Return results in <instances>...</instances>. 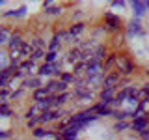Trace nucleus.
<instances>
[{
	"mask_svg": "<svg viewBox=\"0 0 149 140\" xmlns=\"http://www.w3.org/2000/svg\"><path fill=\"white\" fill-rule=\"evenodd\" d=\"M146 75H147V77H149V69H147V71H146Z\"/></svg>",
	"mask_w": 149,
	"mask_h": 140,
	"instance_id": "c9c22d12",
	"label": "nucleus"
},
{
	"mask_svg": "<svg viewBox=\"0 0 149 140\" xmlns=\"http://www.w3.org/2000/svg\"><path fill=\"white\" fill-rule=\"evenodd\" d=\"M21 52H22V58H24V56H28V58H30V56H32V52H34V49H32L30 41H24V43L21 45Z\"/></svg>",
	"mask_w": 149,
	"mask_h": 140,
	"instance_id": "412c9836",
	"label": "nucleus"
},
{
	"mask_svg": "<svg viewBox=\"0 0 149 140\" xmlns=\"http://www.w3.org/2000/svg\"><path fill=\"white\" fill-rule=\"evenodd\" d=\"M80 58H82V50L77 47V49H71V50H69V52H67V58H65V60H67L69 64L74 65V64L80 62Z\"/></svg>",
	"mask_w": 149,
	"mask_h": 140,
	"instance_id": "9d476101",
	"label": "nucleus"
},
{
	"mask_svg": "<svg viewBox=\"0 0 149 140\" xmlns=\"http://www.w3.org/2000/svg\"><path fill=\"white\" fill-rule=\"evenodd\" d=\"M84 28H86V24H84V22H73V26L69 28V34L77 37L78 34H82V32H84Z\"/></svg>",
	"mask_w": 149,
	"mask_h": 140,
	"instance_id": "2eb2a0df",
	"label": "nucleus"
},
{
	"mask_svg": "<svg viewBox=\"0 0 149 140\" xmlns=\"http://www.w3.org/2000/svg\"><path fill=\"white\" fill-rule=\"evenodd\" d=\"M24 13H26V8L22 6V8H19V9H11V11H6L2 17H24Z\"/></svg>",
	"mask_w": 149,
	"mask_h": 140,
	"instance_id": "a211bd4d",
	"label": "nucleus"
},
{
	"mask_svg": "<svg viewBox=\"0 0 149 140\" xmlns=\"http://www.w3.org/2000/svg\"><path fill=\"white\" fill-rule=\"evenodd\" d=\"M116 67H118V73L123 77V75H132V71L136 69V65L129 60V56L118 54V58H116Z\"/></svg>",
	"mask_w": 149,
	"mask_h": 140,
	"instance_id": "f257e3e1",
	"label": "nucleus"
},
{
	"mask_svg": "<svg viewBox=\"0 0 149 140\" xmlns=\"http://www.w3.org/2000/svg\"><path fill=\"white\" fill-rule=\"evenodd\" d=\"M22 88H34V90H37V88H43L41 86V77H28L22 80Z\"/></svg>",
	"mask_w": 149,
	"mask_h": 140,
	"instance_id": "1a4fd4ad",
	"label": "nucleus"
},
{
	"mask_svg": "<svg viewBox=\"0 0 149 140\" xmlns=\"http://www.w3.org/2000/svg\"><path fill=\"white\" fill-rule=\"evenodd\" d=\"M104 22H106L104 26H108V30H112V32H118V30H121V26H123L121 19L118 15H114V13H110V11L104 13Z\"/></svg>",
	"mask_w": 149,
	"mask_h": 140,
	"instance_id": "f03ea898",
	"label": "nucleus"
},
{
	"mask_svg": "<svg viewBox=\"0 0 149 140\" xmlns=\"http://www.w3.org/2000/svg\"><path fill=\"white\" fill-rule=\"evenodd\" d=\"M8 136H9L8 131H0V138H8Z\"/></svg>",
	"mask_w": 149,
	"mask_h": 140,
	"instance_id": "473e14b6",
	"label": "nucleus"
},
{
	"mask_svg": "<svg viewBox=\"0 0 149 140\" xmlns=\"http://www.w3.org/2000/svg\"><path fill=\"white\" fill-rule=\"evenodd\" d=\"M49 97V93H47L45 88H37V90H34V93H32V99H34L36 103H39V101H43Z\"/></svg>",
	"mask_w": 149,
	"mask_h": 140,
	"instance_id": "4468645a",
	"label": "nucleus"
},
{
	"mask_svg": "<svg viewBox=\"0 0 149 140\" xmlns=\"http://www.w3.org/2000/svg\"><path fill=\"white\" fill-rule=\"evenodd\" d=\"M45 13L47 15H60V13H62V8L60 6H50V8L45 9Z\"/></svg>",
	"mask_w": 149,
	"mask_h": 140,
	"instance_id": "393cba45",
	"label": "nucleus"
},
{
	"mask_svg": "<svg viewBox=\"0 0 149 140\" xmlns=\"http://www.w3.org/2000/svg\"><path fill=\"white\" fill-rule=\"evenodd\" d=\"M130 8H132V13L136 15V19H140L143 13L147 11L146 2H140V0H134V2H130Z\"/></svg>",
	"mask_w": 149,
	"mask_h": 140,
	"instance_id": "0eeeda50",
	"label": "nucleus"
},
{
	"mask_svg": "<svg viewBox=\"0 0 149 140\" xmlns=\"http://www.w3.org/2000/svg\"><path fill=\"white\" fill-rule=\"evenodd\" d=\"M74 78H77V77L73 75V71H63L62 75H60V80L65 82V84H69V82H73V84H74Z\"/></svg>",
	"mask_w": 149,
	"mask_h": 140,
	"instance_id": "aec40b11",
	"label": "nucleus"
},
{
	"mask_svg": "<svg viewBox=\"0 0 149 140\" xmlns=\"http://www.w3.org/2000/svg\"><path fill=\"white\" fill-rule=\"evenodd\" d=\"M37 125H39V118H30V120L26 121V127H28V129H32V131H34Z\"/></svg>",
	"mask_w": 149,
	"mask_h": 140,
	"instance_id": "c85d7f7f",
	"label": "nucleus"
},
{
	"mask_svg": "<svg viewBox=\"0 0 149 140\" xmlns=\"http://www.w3.org/2000/svg\"><path fill=\"white\" fill-rule=\"evenodd\" d=\"M142 138H143V140H149V129H147V131H143V133H142Z\"/></svg>",
	"mask_w": 149,
	"mask_h": 140,
	"instance_id": "2f4dec72",
	"label": "nucleus"
},
{
	"mask_svg": "<svg viewBox=\"0 0 149 140\" xmlns=\"http://www.w3.org/2000/svg\"><path fill=\"white\" fill-rule=\"evenodd\" d=\"M127 34H129V36H138V34H142V28H140V19H134V21L129 24Z\"/></svg>",
	"mask_w": 149,
	"mask_h": 140,
	"instance_id": "ddd939ff",
	"label": "nucleus"
},
{
	"mask_svg": "<svg viewBox=\"0 0 149 140\" xmlns=\"http://www.w3.org/2000/svg\"><path fill=\"white\" fill-rule=\"evenodd\" d=\"M73 93L71 92H63V93H54V106L58 105H63V103H67V99L71 97Z\"/></svg>",
	"mask_w": 149,
	"mask_h": 140,
	"instance_id": "f8f14e48",
	"label": "nucleus"
},
{
	"mask_svg": "<svg viewBox=\"0 0 149 140\" xmlns=\"http://www.w3.org/2000/svg\"><path fill=\"white\" fill-rule=\"evenodd\" d=\"M146 6H147V11H149V2H146Z\"/></svg>",
	"mask_w": 149,
	"mask_h": 140,
	"instance_id": "f704fd0d",
	"label": "nucleus"
},
{
	"mask_svg": "<svg viewBox=\"0 0 149 140\" xmlns=\"http://www.w3.org/2000/svg\"><path fill=\"white\" fill-rule=\"evenodd\" d=\"M30 45H32L34 50H45V41L41 39V37H36L34 41H30Z\"/></svg>",
	"mask_w": 149,
	"mask_h": 140,
	"instance_id": "4be33fe9",
	"label": "nucleus"
},
{
	"mask_svg": "<svg viewBox=\"0 0 149 140\" xmlns=\"http://www.w3.org/2000/svg\"><path fill=\"white\" fill-rule=\"evenodd\" d=\"M116 58H118V54H110V56H106V60L102 62V69H104V73L108 71V69L112 67V65L116 64Z\"/></svg>",
	"mask_w": 149,
	"mask_h": 140,
	"instance_id": "6ab92c4d",
	"label": "nucleus"
},
{
	"mask_svg": "<svg viewBox=\"0 0 149 140\" xmlns=\"http://www.w3.org/2000/svg\"><path fill=\"white\" fill-rule=\"evenodd\" d=\"M13 112L9 108V105H0V116H11Z\"/></svg>",
	"mask_w": 149,
	"mask_h": 140,
	"instance_id": "c756f323",
	"label": "nucleus"
},
{
	"mask_svg": "<svg viewBox=\"0 0 149 140\" xmlns=\"http://www.w3.org/2000/svg\"><path fill=\"white\" fill-rule=\"evenodd\" d=\"M101 101H108V99H116V88H102L99 93Z\"/></svg>",
	"mask_w": 149,
	"mask_h": 140,
	"instance_id": "9b49d317",
	"label": "nucleus"
},
{
	"mask_svg": "<svg viewBox=\"0 0 149 140\" xmlns=\"http://www.w3.org/2000/svg\"><path fill=\"white\" fill-rule=\"evenodd\" d=\"M22 43H24V39H22V34L21 32H13V36L9 37V41H8V49L11 50V49H19V47H21Z\"/></svg>",
	"mask_w": 149,
	"mask_h": 140,
	"instance_id": "423d86ee",
	"label": "nucleus"
},
{
	"mask_svg": "<svg viewBox=\"0 0 149 140\" xmlns=\"http://www.w3.org/2000/svg\"><path fill=\"white\" fill-rule=\"evenodd\" d=\"M119 82H121V75L118 71H114V73H108L104 77V82H102V88H118L119 86Z\"/></svg>",
	"mask_w": 149,
	"mask_h": 140,
	"instance_id": "39448f33",
	"label": "nucleus"
},
{
	"mask_svg": "<svg viewBox=\"0 0 149 140\" xmlns=\"http://www.w3.org/2000/svg\"><path fill=\"white\" fill-rule=\"evenodd\" d=\"M112 8H125V2H119V0H114V2H112Z\"/></svg>",
	"mask_w": 149,
	"mask_h": 140,
	"instance_id": "7c9ffc66",
	"label": "nucleus"
},
{
	"mask_svg": "<svg viewBox=\"0 0 149 140\" xmlns=\"http://www.w3.org/2000/svg\"><path fill=\"white\" fill-rule=\"evenodd\" d=\"M67 88H69V84H65V82H62L58 78V80H56V92L58 93H63V92H67Z\"/></svg>",
	"mask_w": 149,
	"mask_h": 140,
	"instance_id": "a878e982",
	"label": "nucleus"
},
{
	"mask_svg": "<svg viewBox=\"0 0 149 140\" xmlns=\"http://www.w3.org/2000/svg\"><path fill=\"white\" fill-rule=\"evenodd\" d=\"M129 127H130L129 121H118V123L114 125V131H125V129H129Z\"/></svg>",
	"mask_w": 149,
	"mask_h": 140,
	"instance_id": "cd10ccee",
	"label": "nucleus"
},
{
	"mask_svg": "<svg viewBox=\"0 0 149 140\" xmlns=\"http://www.w3.org/2000/svg\"><path fill=\"white\" fill-rule=\"evenodd\" d=\"M130 129L136 131V133H140V134H142L143 131H147V129H149V116H143V118L132 120V121H130Z\"/></svg>",
	"mask_w": 149,
	"mask_h": 140,
	"instance_id": "7ed1b4c3",
	"label": "nucleus"
},
{
	"mask_svg": "<svg viewBox=\"0 0 149 140\" xmlns=\"http://www.w3.org/2000/svg\"><path fill=\"white\" fill-rule=\"evenodd\" d=\"M2 4H4V0H0V6H2Z\"/></svg>",
	"mask_w": 149,
	"mask_h": 140,
	"instance_id": "e433bc0d",
	"label": "nucleus"
},
{
	"mask_svg": "<svg viewBox=\"0 0 149 140\" xmlns=\"http://www.w3.org/2000/svg\"><path fill=\"white\" fill-rule=\"evenodd\" d=\"M0 45H2V39H0Z\"/></svg>",
	"mask_w": 149,
	"mask_h": 140,
	"instance_id": "4c0bfd02",
	"label": "nucleus"
},
{
	"mask_svg": "<svg viewBox=\"0 0 149 140\" xmlns=\"http://www.w3.org/2000/svg\"><path fill=\"white\" fill-rule=\"evenodd\" d=\"M58 52H50V50H47V54H45V64H56L58 62Z\"/></svg>",
	"mask_w": 149,
	"mask_h": 140,
	"instance_id": "b1692460",
	"label": "nucleus"
},
{
	"mask_svg": "<svg viewBox=\"0 0 149 140\" xmlns=\"http://www.w3.org/2000/svg\"><path fill=\"white\" fill-rule=\"evenodd\" d=\"M11 36H13V32L8 26H0V39H2V43H8Z\"/></svg>",
	"mask_w": 149,
	"mask_h": 140,
	"instance_id": "f3484780",
	"label": "nucleus"
},
{
	"mask_svg": "<svg viewBox=\"0 0 149 140\" xmlns=\"http://www.w3.org/2000/svg\"><path fill=\"white\" fill-rule=\"evenodd\" d=\"M82 15V11L80 9H77V11H73V19H77V17H80Z\"/></svg>",
	"mask_w": 149,
	"mask_h": 140,
	"instance_id": "72a5a7b5",
	"label": "nucleus"
},
{
	"mask_svg": "<svg viewBox=\"0 0 149 140\" xmlns=\"http://www.w3.org/2000/svg\"><path fill=\"white\" fill-rule=\"evenodd\" d=\"M45 54H47V50H34L32 52V56H30V60H41V58H45Z\"/></svg>",
	"mask_w": 149,
	"mask_h": 140,
	"instance_id": "bb28decb",
	"label": "nucleus"
},
{
	"mask_svg": "<svg viewBox=\"0 0 149 140\" xmlns=\"http://www.w3.org/2000/svg\"><path fill=\"white\" fill-rule=\"evenodd\" d=\"M104 73V69H102V62H88L86 64V78L88 77H95V75H101Z\"/></svg>",
	"mask_w": 149,
	"mask_h": 140,
	"instance_id": "20e7f679",
	"label": "nucleus"
},
{
	"mask_svg": "<svg viewBox=\"0 0 149 140\" xmlns=\"http://www.w3.org/2000/svg\"><path fill=\"white\" fill-rule=\"evenodd\" d=\"M17 69H21L24 75H30V73L36 71V62H34V60H30V58H26L24 62H21V65H19Z\"/></svg>",
	"mask_w": 149,
	"mask_h": 140,
	"instance_id": "6e6552de",
	"label": "nucleus"
},
{
	"mask_svg": "<svg viewBox=\"0 0 149 140\" xmlns=\"http://www.w3.org/2000/svg\"><path fill=\"white\" fill-rule=\"evenodd\" d=\"M54 131H47V129H43V127H36L34 131H32V134H34L36 138H43V136H50Z\"/></svg>",
	"mask_w": 149,
	"mask_h": 140,
	"instance_id": "dca6fc26",
	"label": "nucleus"
},
{
	"mask_svg": "<svg viewBox=\"0 0 149 140\" xmlns=\"http://www.w3.org/2000/svg\"><path fill=\"white\" fill-rule=\"evenodd\" d=\"M80 73H86V62H78V64L73 65V75L74 77L80 75Z\"/></svg>",
	"mask_w": 149,
	"mask_h": 140,
	"instance_id": "5701e85b",
	"label": "nucleus"
}]
</instances>
